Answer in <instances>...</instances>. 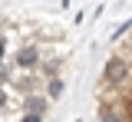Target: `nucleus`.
<instances>
[{
    "instance_id": "nucleus-2",
    "label": "nucleus",
    "mask_w": 132,
    "mask_h": 122,
    "mask_svg": "<svg viewBox=\"0 0 132 122\" xmlns=\"http://www.w3.org/2000/svg\"><path fill=\"white\" fill-rule=\"evenodd\" d=\"M13 66L16 69H23V73H40V46L36 43H23L20 50L13 53Z\"/></svg>"
},
{
    "instance_id": "nucleus-10",
    "label": "nucleus",
    "mask_w": 132,
    "mask_h": 122,
    "mask_svg": "<svg viewBox=\"0 0 132 122\" xmlns=\"http://www.w3.org/2000/svg\"><path fill=\"white\" fill-rule=\"evenodd\" d=\"M43 116H33V112H27V119H20V122H40Z\"/></svg>"
},
{
    "instance_id": "nucleus-5",
    "label": "nucleus",
    "mask_w": 132,
    "mask_h": 122,
    "mask_svg": "<svg viewBox=\"0 0 132 122\" xmlns=\"http://www.w3.org/2000/svg\"><path fill=\"white\" fill-rule=\"evenodd\" d=\"M40 73L46 76L50 83H53V79H60V59H46V63L40 66Z\"/></svg>"
},
{
    "instance_id": "nucleus-6",
    "label": "nucleus",
    "mask_w": 132,
    "mask_h": 122,
    "mask_svg": "<svg viewBox=\"0 0 132 122\" xmlns=\"http://www.w3.org/2000/svg\"><path fill=\"white\" fill-rule=\"evenodd\" d=\"M46 96H50V99H60V96H63V79H53L50 89H46Z\"/></svg>"
},
{
    "instance_id": "nucleus-1",
    "label": "nucleus",
    "mask_w": 132,
    "mask_h": 122,
    "mask_svg": "<svg viewBox=\"0 0 132 122\" xmlns=\"http://www.w3.org/2000/svg\"><path fill=\"white\" fill-rule=\"evenodd\" d=\"M132 83V63L126 56H109L106 59V69H102V86H119V89H129Z\"/></svg>"
},
{
    "instance_id": "nucleus-4",
    "label": "nucleus",
    "mask_w": 132,
    "mask_h": 122,
    "mask_svg": "<svg viewBox=\"0 0 132 122\" xmlns=\"http://www.w3.org/2000/svg\"><path fill=\"white\" fill-rule=\"evenodd\" d=\"M99 122H129V119H126L119 109H109V106H102V109H99Z\"/></svg>"
},
{
    "instance_id": "nucleus-7",
    "label": "nucleus",
    "mask_w": 132,
    "mask_h": 122,
    "mask_svg": "<svg viewBox=\"0 0 132 122\" xmlns=\"http://www.w3.org/2000/svg\"><path fill=\"white\" fill-rule=\"evenodd\" d=\"M3 83H10V69H7V66L0 63V86H3Z\"/></svg>"
},
{
    "instance_id": "nucleus-8",
    "label": "nucleus",
    "mask_w": 132,
    "mask_h": 122,
    "mask_svg": "<svg viewBox=\"0 0 132 122\" xmlns=\"http://www.w3.org/2000/svg\"><path fill=\"white\" fill-rule=\"evenodd\" d=\"M7 102H10V96H7V89L0 86V109H7Z\"/></svg>"
},
{
    "instance_id": "nucleus-3",
    "label": "nucleus",
    "mask_w": 132,
    "mask_h": 122,
    "mask_svg": "<svg viewBox=\"0 0 132 122\" xmlns=\"http://www.w3.org/2000/svg\"><path fill=\"white\" fill-rule=\"evenodd\" d=\"M50 106V96H40V92H30V96H23V109L33 112V116H43Z\"/></svg>"
},
{
    "instance_id": "nucleus-9",
    "label": "nucleus",
    "mask_w": 132,
    "mask_h": 122,
    "mask_svg": "<svg viewBox=\"0 0 132 122\" xmlns=\"http://www.w3.org/2000/svg\"><path fill=\"white\" fill-rule=\"evenodd\" d=\"M3 56H7V40L0 36V63H3Z\"/></svg>"
}]
</instances>
